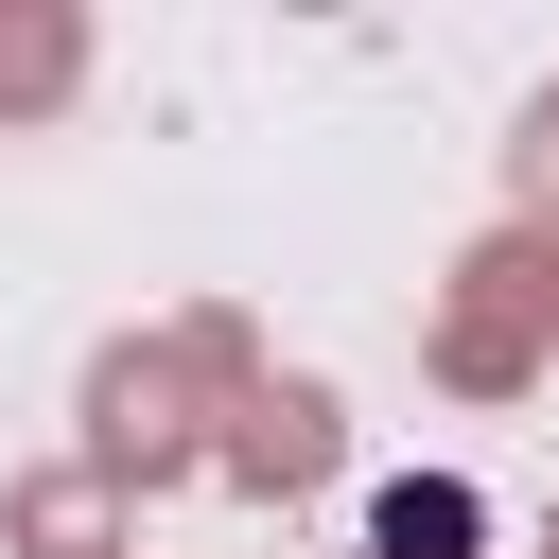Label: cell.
Returning <instances> with one entry per match:
<instances>
[{"label":"cell","instance_id":"6da1fadb","mask_svg":"<svg viewBox=\"0 0 559 559\" xmlns=\"http://www.w3.org/2000/svg\"><path fill=\"white\" fill-rule=\"evenodd\" d=\"M454 542H472L454 489H384V559H454Z\"/></svg>","mask_w":559,"mask_h":559}]
</instances>
